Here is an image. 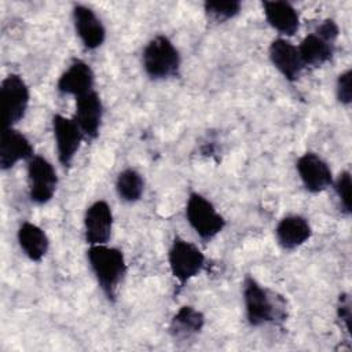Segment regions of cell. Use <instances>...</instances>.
I'll return each mask as SVG.
<instances>
[{"label": "cell", "mask_w": 352, "mask_h": 352, "mask_svg": "<svg viewBox=\"0 0 352 352\" xmlns=\"http://www.w3.org/2000/svg\"><path fill=\"white\" fill-rule=\"evenodd\" d=\"M142 66L151 80L175 78L180 73L182 56L175 43L165 34H157L143 48Z\"/></svg>", "instance_id": "3957f363"}, {"label": "cell", "mask_w": 352, "mask_h": 352, "mask_svg": "<svg viewBox=\"0 0 352 352\" xmlns=\"http://www.w3.org/2000/svg\"><path fill=\"white\" fill-rule=\"evenodd\" d=\"M144 191V179L140 172L133 168L122 169L116 179V192L122 202H138Z\"/></svg>", "instance_id": "44dd1931"}, {"label": "cell", "mask_w": 352, "mask_h": 352, "mask_svg": "<svg viewBox=\"0 0 352 352\" xmlns=\"http://www.w3.org/2000/svg\"><path fill=\"white\" fill-rule=\"evenodd\" d=\"M16 241L22 253L33 263H40L50 249L45 230L32 221H23L18 227Z\"/></svg>", "instance_id": "ac0fdd59"}, {"label": "cell", "mask_w": 352, "mask_h": 352, "mask_svg": "<svg viewBox=\"0 0 352 352\" xmlns=\"http://www.w3.org/2000/svg\"><path fill=\"white\" fill-rule=\"evenodd\" d=\"M95 73L89 63L82 59H73L56 81V89L63 95L78 98L95 88Z\"/></svg>", "instance_id": "5bb4252c"}, {"label": "cell", "mask_w": 352, "mask_h": 352, "mask_svg": "<svg viewBox=\"0 0 352 352\" xmlns=\"http://www.w3.org/2000/svg\"><path fill=\"white\" fill-rule=\"evenodd\" d=\"M51 124L58 161L63 168H69L73 164L82 140L85 139L84 133L73 117H66L56 113L52 116Z\"/></svg>", "instance_id": "ba28073f"}, {"label": "cell", "mask_w": 352, "mask_h": 352, "mask_svg": "<svg viewBox=\"0 0 352 352\" xmlns=\"http://www.w3.org/2000/svg\"><path fill=\"white\" fill-rule=\"evenodd\" d=\"M242 10L241 1L230 0V1H205L204 11L208 18L216 22H226L235 18Z\"/></svg>", "instance_id": "7402d4cb"}, {"label": "cell", "mask_w": 352, "mask_h": 352, "mask_svg": "<svg viewBox=\"0 0 352 352\" xmlns=\"http://www.w3.org/2000/svg\"><path fill=\"white\" fill-rule=\"evenodd\" d=\"M205 261V254L195 243L179 235L173 238L168 250V265L173 279L180 286L201 274Z\"/></svg>", "instance_id": "8992f818"}, {"label": "cell", "mask_w": 352, "mask_h": 352, "mask_svg": "<svg viewBox=\"0 0 352 352\" xmlns=\"http://www.w3.org/2000/svg\"><path fill=\"white\" fill-rule=\"evenodd\" d=\"M29 198L36 205L48 204L58 188V175L54 165L43 155L34 154L26 161Z\"/></svg>", "instance_id": "52a82bcc"}, {"label": "cell", "mask_w": 352, "mask_h": 352, "mask_svg": "<svg viewBox=\"0 0 352 352\" xmlns=\"http://www.w3.org/2000/svg\"><path fill=\"white\" fill-rule=\"evenodd\" d=\"M316 34H319L320 37H323L324 40L336 44L338 36H340V28L337 25V22L334 19H323L318 26L316 29L314 30Z\"/></svg>", "instance_id": "d4e9b609"}, {"label": "cell", "mask_w": 352, "mask_h": 352, "mask_svg": "<svg viewBox=\"0 0 352 352\" xmlns=\"http://www.w3.org/2000/svg\"><path fill=\"white\" fill-rule=\"evenodd\" d=\"M103 110L104 107L102 98L95 89L76 98L73 118L80 126L85 139L94 140L99 136L103 120Z\"/></svg>", "instance_id": "4fadbf2b"}, {"label": "cell", "mask_w": 352, "mask_h": 352, "mask_svg": "<svg viewBox=\"0 0 352 352\" xmlns=\"http://www.w3.org/2000/svg\"><path fill=\"white\" fill-rule=\"evenodd\" d=\"M87 261L102 293L109 300H114L126 274V260L122 250L109 243L91 245L87 249Z\"/></svg>", "instance_id": "6da1fadb"}, {"label": "cell", "mask_w": 352, "mask_h": 352, "mask_svg": "<svg viewBox=\"0 0 352 352\" xmlns=\"http://www.w3.org/2000/svg\"><path fill=\"white\" fill-rule=\"evenodd\" d=\"M245 316L252 327H260L285 319V305L270 289L246 275L242 283Z\"/></svg>", "instance_id": "7a4b0ae2"}, {"label": "cell", "mask_w": 352, "mask_h": 352, "mask_svg": "<svg viewBox=\"0 0 352 352\" xmlns=\"http://www.w3.org/2000/svg\"><path fill=\"white\" fill-rule=\"evenodd\" d=\"M312 236L309 221L301 214H287L275 227V239L285 250H294L307 243Z\"/></svg>", "instance_id": "e0dca14e"}, {"label": "cell", "mask_w": 352, "mask_h": 352, "mask_svg": "<svg viewBox=\"0 0 352 352\" xmlns=\"http://www.w3.org/2000/svg\"><path fill=\"white\" fill-rule=\"evenodd\" d=\"M334 45L315 32L307 34L297 45L304 67H320L327 63L333 58Z\"/></svg>", "instance_id": "ffe728a7"}, {"label": "cell", "mask_w": 352, "mask_h": 352, "mask_svg": "<svg viewBox=\"0 0 352 352\" xmlns=\"http://www.w3.org/2000/svg\"><path fill=\"white\" fill-rule=\"evenodd\" d=\"M296 170L304 188L311 194H319L333 184V172L329 164L316 153L307 151L296 161Z\"/></svg>", "instance_id": "30bf717a"}, {"label": "cell", "mask_w": 352, "mask_h": 352, "mask_svg": "<svg viewBox=\"0 0 352 352\" xmlns=\"http://www.w3.org/2000/svg\"><path fill=\"white\" fill-rule=\"evenodd\" d=\"M263 12L267 23L278 32L279 37L294 36L300 29V14L289 1L267 0L263 1Z\"/></svg>", "instance_id": "2e32d148"}, {"label": "cell", "mask_w": 352, "mask_h": 352, "mask_svg": "<svg viewBox=\"0 0 352 352\" xmlns=\"http://www.w3.org/2000/svg\"><path fill=\"white\" fill-rule=\"evenodd\" d=\"M72 21L74 32L85 50L94 51L103 45L106 40V28L91 7L74 4L72 8Z\"/></svg>", "instance_id": "8fae6325"}, {"label": "cell", "mask_w": 352, "mask_h": 352, "mask_svg": "<svg viewBox=\"0 0 352 352\" xmlns=\"http://www.w3.org/2000/svg\"><path fill=\"white\" fill-rule=\"evenodd\" d=\"M30 104V88L21 74L10 73L0 84L3 128H14L22 121Z\"/></svg>", "instance_id": "5b68a950"}, {"label": "cell", "mask_w": 352, "mask_h": 352, "mask_svg": "<svg viewBox=\"0 0 352 352\" xmlns=\"http://www.w3.org/2000/svg\"><path fill=\"white\" fill-rule=\"evenodd\" d=\"M205 326L204 314L192 305H182L170 319L169 333L175 340H188L202 331Z\"/></svg>", "instance_id": "d6986e66"}, {"label": "cell", "mask_w": 352, "mask_h": 352, "mask_svg": "<svg viewBox=\"0 0 352 352\" xmlns=\"http://www.w3.org/2000/svg\"><path fill=\"white\" fill-rule=\"evenodd\" d=\"M334 187V192L336 197L338 199V205L341 208V212H344L345 214H351V187H352V182H351V172L349 170H342L336 180H333Z\"/></svg>", "instance_id": "603a6c76"}, {"label": "cell", "mask_w": 352, "mask_h": 352, "mask_svg": "<svg viewBox=\"0 0 352 352\" xmlns=\"http://www.w3.org/2000/svg\"><path fill=\"white\" fill-rule=\"evenodd\" d=\"M188 226L199 239L209 242L214 239L226 227V219L214 205L202 194L192 191L188 194L184 208Z\"/></svg>", "instance_id": "277c9868"}, {"label": "cell", "mask_w": 352, "mask_h": 352, "mask_svg": "<svg viewBox=\"0 0 352 352\" xmlns=\"http://www.w3.org/2000/svg\"><path fill=\"white\" fill-rule=\"evenodd\" d=\"M336 98L344 104L349 106L352 103V70L348 67L342 73L338 74L336 81Z\"/></svg>", "instance_id": "cb8c5ba5"}, {"label": "cell", "mask_w": 352, "mask_h": 352, "mask_svg": "<svg viewBox=\"0 0 352 352\" xmlns=\"http://www.w3.org/2000/svg\"><path fill=\"white\" fill-rule=\"evenodd\" d=\"M268 58L279 74L289 82H294L301 76L304 65L298 48L285 37H276L268 47Z\"/></svg>", "instance_id": "7c38bea8"}, {"label": "cell", "mask_w": 352, "mask_h": 352, "mask_svg": "<svg viewBox=\"0 0 352 352\" xmlns=\"http://www.w3.org/2000/svg\"><path fill=\"white\" fill-rule=\"evenodd\" d=\"M337 316L340 320L345 323V329L349 331L351 324V300L348 294H340L338 305H337Z\"/></svg>", "instance_id": "484cf974"}, {"label": "cell", "mask_w": 352, "mask_h": 352, "mask_svg": "<svg viewBox=\"0 0 352 352\" xmlns=\"http://www.w3.org/2000/svg\"><path fill=\"white\" fill-rule=\"evenodd\" d=\"M34 155V148L29 138L19 129L3 128L0 140V168L10 170L21 161H28Z\"/></svg>", "instance_id": "9a60e30c"}, {"label": "cell", "mask_w": 352, "mask_h": 352, "mask_svg": "<svg viewBox=\"0 0 352 352\" xmlns=\"http://www.w3.org/2000/svg\"><path fill=\"white\" fill-rule=\"evenodd\" d=\"M114 216L111 206L104 199H98L92 202L84 213L82 228L84 239L91 245L109 243L113 232Z\"/></svg>", "instance_id": "9c48e42d"}]
</instances>
